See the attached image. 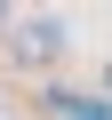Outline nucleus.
<instances>
[{
    "label": "nucleus",
    "instance_id": "f257e3e1",
    "mask_svg": "<svg viewBox=\"0 0 112 120\" xmlns=\"http://www.w3.org/2000/svg\"><path fill=\"white\" fill-rule=\"evenodd\" d=\"M8 64H56L64 56V16H24V24H8Z\"/></svg>",
    "mask_w": 112,
    "mask_h": 120
},
{
    "label": "nucleus",
    "instance_id": "f03ea898",
    "mask_svg": "<svg viewBox=\"0 0 112 120\" xmlns=\"http://www.w3.org/2000/svg\"><path fill=\"white\" fill-rule=\"evenodd\" d=\"M48 112H64V120H112L104 96H72V88H48Z\"/></svg>",
    "mask_w": 112,
    "mask_h": 120
},
{
    "label": "nucleus",
    "instance_id": "7ed1b4c3",
    "mask_svg": "<svg viewBox=\"0 0 112 120\" xmlns=\"http://www.w3.org/2000/svg\"><path fill=\"white\" fill-rule=\"evenodd\" d=\"M104 96H112V64H104Z\"/></svg>",
    "mask_w": 112,
    "mask_h": 120
},
{
    "label": "nucleus",
    "instance_id": "20e7f679",
    "mask_svg": "<svg viewBox=\"0 0 112 120\" xmlns=\"http://www.w3.org/2000/svg\"><path fill=\"white\" fill-rule=\"evenodd\" d=\"M0 24H8V8H0Z\"/></svg>",
    "mask_w": 112,
    "mask_h": 120
}]
</instances>
